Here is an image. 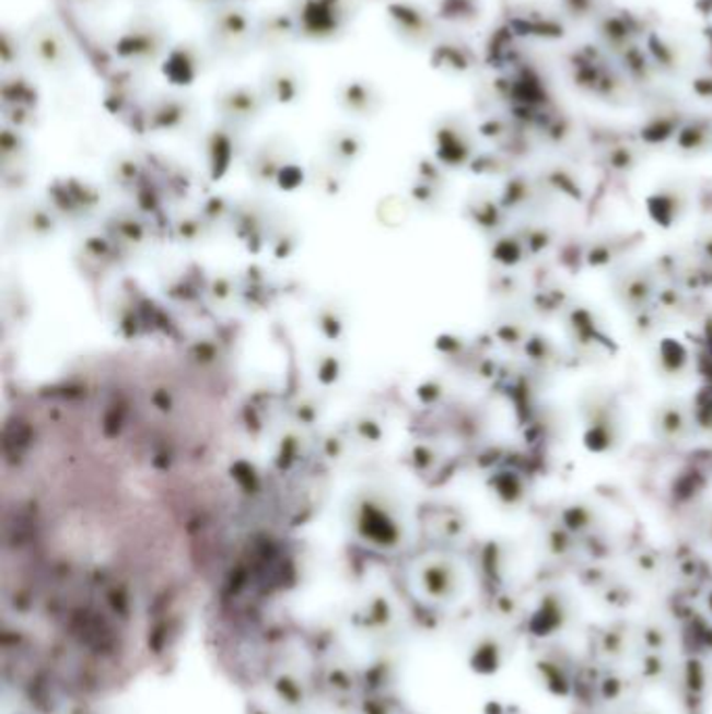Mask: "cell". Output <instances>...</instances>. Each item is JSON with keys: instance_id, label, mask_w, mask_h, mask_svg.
<instances>
[{"instance_id": "obj_21", "label": "cell", "mask_w": 712, "mask_h": 714, "mask_svg": "<svg viewBox=\"0 0 712 714\" xmlns=\"http://www.w3.org/2000/svg\"><path fill=\"white\" fill-rule=\"evenodd\" d=\"M707 487H709L707 475H702L698 468H686L677 472V477L673 479V483L668 487V498L675 500L677 504H689V502L696 504L707 495Z\"/></svg>"}, {"instance_id": "obj_4", "label": "cell", "mask_w": 712, "mask_h": 714, "mask_svg": "<svg viewBox=\"0 0 712 714\" xmlns=\"http://www.w3.org/2000/svg\"><path fill=\"white\" fill-rule=\"evenodd\" d=\"M289 7L297 20L299 38L312 43L337 40L355 15V0H293Z\"/></svg>"}, {"instance_id": "obj_29", "label": "cell", "mask_w": 712, "mask_h": 714, "mask_svg": "<svg viewBox=\"0 0 712 714\" xmlns=\"http://www.w3.org/2000/svg\"><path fill=\"white\" fill-rule=\"evenodd\" d=\"M693 254L712 268V229L702 232L693 243Z\"/></svg>"}, {"instance_id": "obj_9", "label": "cell", "mask_w": 712, "mask_h": 714, "mask_svg": "<svg viewBox=\"0 0 712 714\" xmlns=\"http://www.w3.org/2000/svg\"><path fill=\"white\" fill-rule=\"evenodd\" d=\"M270 101L264 91L252 84H230L215 93V112L230 126H243L261 116Z\"/></svg>"}, {"instance_id": "obj_27", "label": "cell", "mask_w": 712, "mask_h": 714, "mask_svg": "<svg viewBox=\"0 0 712 714\" xmlns=\"http://www.w3.org/2000/svg\"><path fill=\"white\" fill-rule=\"evenodd\" d=\"M533 330L528 328V324L525 323V320H505V323L500 324L498 326V330H495V337L504 343V346L507 347H518V349H523V346L527 343L528 335H530Z\"/></svg>"}, {"instance_id": "obj_32", "label": "cell", "mask_w": 712, "mask_h": 714, "mask_svg": "<svg viewBox=\"0 0 712 714\" xmlns=\"http://www.w3.org/2000/svg\"><path fill=\"white\" fill-rule=\"evenodd\" d=\"M73 2H80V4H96L98 0H73Z\"/></svg>"}, {"instance_id": "obj_25", "label": "cell", "mask_w": 712, "mask_h": 714, "mask_svg": "<svg viewBox=\"0 0 712 714\" xmlns=\"http://www.w3.org/2000/svg\"><path fill=\"white\" fill-rule=\"evenodd\" d=\"M597 510L585 502H571L560 510V527L573 532L583 535L596 529Z\"/></svg>"}, {"instance_id": "obj_22", "label": "cell", "mask_w": 712, "mask_h": 714, "mask_svg": "<svg viewBox=\"0 0 712 714\" xmlns=\"http://www.w3.org/2000/svg\"><path fill=\"white\" fill-rule=\"evenodd\" d=\"M491 255L505 270H512V268L525 264L530 257L527 245L518 232H504V234L495 236Z\"/></svg>"}, {"instance_id": "obj_20", "label": "cell", "mask_w": 712, "mask_h": 714, "mask_svg": "<svg viewBox=\"0 0 712 714\" xmlns=\"http://www.w3.org/2000/svg\"><path fill=\"white\" fill-rule=\"evenodd\" d=\"M491 491L504 506H521L528 498L527 477L521 470L505 468L491 475Z\"/></svg>"}, {"instance_id": "obj_33", "label": "cell", "mask_w": 712, "mask_h": 714, "mask_svg": "<svg viewBox=\"0 0 712 714\" xmlns=\"http://www.w3.org/2000/svg\"><path fill=\"white\" fill-rule=\"evenodd\" d=\"M232 2H243V4H245V2H247V0H232Z\"/></svg>"}, {"instance_id": "obj_13", "label": "cell", "mask_w": 712, "mask_h": 714, "mask_svg": "<svg viewBox=\"0 0 712 714\" xmlns=\"http://www.w3.org/2000/svg\"><path fill=\"white\" fill-rule=\"evenodd\" d=\"M337 105L345 114L355 117H370L381 112L383 93L374 80L349 78L337 86Z\"/></svg>"}, {"instance_id": "obj_14", "label": "cell", "mask_w": 712, "mask_h": 714, "mask_svg": "<svg viewBox=\"0 0 712 714\" xmlns=\"http://www.w3.org/2000/svg\"><path fill=\"white\" fill-rule=\"evenodd\" d=\"M638 247L635 234L610 232L587 241L585 249V268L587 270H606L622 264V259Z\"/></svg>"}, {"instance_id": "obj_7", "label": "cell", "mask_w": 712, "mask_h": 714, "mask_svg": "<svg viewBox=\"0 0 712 714\" xmlns=\"http://www.w3.org/2000/svg\"><path fill=\"white\" fill-rule=\"evenodd\" d=\"M652 437L665 445H679L693 437L696 422L691 401L684 397H666L650 415Z\"/></svg>"}, {"instance_id": "obj_16", "label": "cell", "mask_w": 712, "mask_h": 714, "mask_svg": "<svg viewBox=\"0 0 712 714\" xmlns=\"http://www.w3.org/2000/svg\"><path fill=\"white\" fill-rule=\"evenodd\" d=\"M390 27L406 45H422L431 34L429 13L408 0H397L387 7Z\"/></svg>"}, {"instance_id": "obj_2", "label": "cell", "mask_w": 712, "mask_h": 714, "mask_svg": "<svg viewBox=\"0 0 712 714\" xmlns=\"http://www.w3.org/2000/svg\"><path fill=\"white\" fill-rule=\"evenodd\" d=\"M172 47L170 27L149 13L135 15L119 30L114 43L115 57L130 70H144L149 66L163 63Z\"/></svg>"}, {"instance_id": "obj_18", "label": "cell", "mask_w": 712, "mask_h": 714, "mask_svg": "<svg viewBox=\"0 0 712 714\" xmlns=\"http://www.w3.org/2000/svg\"><path fill=\"white\" fill-rule=\"evenodd\" d=\"M564 323H567V330H569L571 339L579 341L581 346H606V341H608L602 324L596 320V314H592L583 305H571L564 312Z\"/></svg>"}, {"instance_id": "obj_23", "label": "cell", "mask_w": 712, "mask_h": 714, "mask_svg": "<svg viewBox=\"0 0 712 714\" xmlns=\"http://www.w3.org/2000/svg\"><path fill=\"white\" fill-rule=\"evenodd\" d=\"M530 305H533L530 309L537 312L539 316L553 318V316L564 314V312L571 307V295H569L562 286H556V284H544L541 289H537V291L533 293Z\"/></svg>"}, {"instance_id": "obj_15", "label": "cell", "mask_w": 712, "mask_h": 714, "mask_svg": "<svg viewBox=\"0 0 712 714\" xmlns=\"http://www.w3.org/2000/svg\"><path fill=\"white\" fill-rule=\"evenodd\" d=\"M297 38V20L291 7L270 9L257 15V48L276 50V48L289 47Z\"/></svg>"}, {"instance_id": "obj_31", "label": "cell", "mask_w": 712, "mask_h": 714, "mask_svg": "<svg viewBox=\"0 0 712 714\" xmlns=\"http://www.w3.org/2000/svg\"><path fill=\"white\" fill-rule=\"evenodd\" d=\"M707 530H709V539H712V507L709 510V516H707Z\"/></svg>"}, {"instance_id": "obj_19", "label": "cell", "mask_w": 712, "mask_h": 714, "mask_svg": "<svg viewBox=\"0 0 712 714\" xmlns=\"http://www.w3.org/2000/svg\"><path fill=\"white\" fill-rule=\"evenodd\" d=\"M523 355L527 360L530 368L539 370V372H550V370L560 366L562 362V351L560 346L539 330H533L528 335L527 343L523 346Z\"/></svg>"}, {"instance_id": "obj_28", "label": "cell", "mask_w": 712, "mask_h": 714, "mask_svg": "<svg viewBox=\"0 0 712 714\" xmlns=\"http://www.w3.org/2000/svg\"><path fill=\"white\" fill-rule=\"evenodd\" d=\"M691 410H693L696 431L712 433V393L700 395L696 401L691 399Z\"/></svg>"}, {"instance_id": "obj_11", "label": "cell", "mask_w": 712, "mask_h": 714, "mask_svg": "<svg viewBox=\"0 0 712 714\" xmlns=\"http://www.w3.org/2000/svg\"><path fill=\"white\" fill-rule=\"evenodd\" d=\"M689 192L679 186H665L647 195L645 199V213L647 220L661 229V231H673L684 224L688 218Z\"/></svg>"}, {"instance_id": "obj_6", "label": "cell", "mask_w": 712, "mask_h": 714, "mask_svg": "<svg viewBox=\"0 0 712 714\" xmlns=\"http://www.w3.org/2000/svg\"><path fill=\"white\" fill-rule=\"evenodd\" d=\"M663 289V278L652 264L647 266H625L612 278V295L620 307L629 314L642 312L654 305Z\"/></svg>"}, {"instance_id": "obj_17", "label": "cell", "mask_w": 712, "mask_h": 714, "mask_svg": "<svg viewBox=\"0 0 712 714\" xmlns=\"http://www.w3.org/2000/svg\"><path fill=\"white\" fill-rule=\"evenodd\" d=\"M656 372L666 381H684L691 370V353L688 346L675 337H663L654 353Z\"/></svg>"}, {"instance_id": "obj_30", "label": "cell", "mask_w": 712, "mask_h": 714, "mask_svg": "<svg viewBox=\"0 0 712 714\" xmlns=\"http://www.w3.org/2000/svg\"><path fill=\"white\" fill-rule=\"evenodd\" d=\"M190 4H195V7H199V9H207L209 13L215 9V7H220L222 2H226V0H188Z\"/></svg>"}, {"instance_id": "obj_24", "label": "cell", "mask_w": 712, "mask_h": 714, "mask_svg": "<svg viewBox=\"0 0 712 714\" xmlns=\"http://www.w3.org/2000/svg\"><path fill=\"white\" fill-rule=\"evenodd\" d=\"M516 232L523 236L530 257L550 254L551 249L558 247V243H560L556 229L546 222H527Z\"/></svg>"}, {"instance_id": "obj_3", "label": "cell", "mask_w": 712, "mask_h": 714, "mask_svg": "<svg viewBox=\"0 0 712 714\" xmlns=\"http://www.w3.org/2000/svg\"><path fill=\"white\" fill-rule=\"evenodd\" d=\"M207 47L222 59L247 55L257 48V17L243 2H222L207 17Z\"/></svg>"}, {"instance_id": "obj_1", "label": "cell", "mask_w": 712, "mask_h": 714, "mask_svg": "<svg viewBox=\"0 0 712 714\" xmlns=\"http://www.w3.org/2000/svg\"><path fill=\"white\" fill-rule=\"evenodd\" d=\"M579 438L590 456H612L629 437L627 410L610 387H592L576 401Z\"/></svg>"}, {"instance_id": "obj_12", "label": "cell", "mask_w": 712, "mask_h": 714, "mask_svg": "<svg viewBox=\"0 0 712 714\" xmlns=\"http://www.w3.org/2000/svg\"><path fill=\"white\" fill-rule=\"evenodd\" d=\"M195 117V101L183 93L155 94L147 103V121L153 130L183 128Z\"/></svg>"}, {"instance_id": "obj_10", "label": "cell", "mask_w": 712, "mask_h": 714, "mask_svg": "<svg viewBox=\"0 0 712 714\" xmlns=\"http://www.w3.org/2000/svg\"><path fill=\"white\" fill-rule=\"evenodd\" d=\"M305 71L299 68V63L289 59L270 63L259 80V89L264 91L266 98L276 105L295 103L305 93Z\"/></svg>"}, {"instance_id": "obj_26", "label": "cell", "mask_w": 712, "mask_h": 714, "mask_svg": "<svg viewBox=\"0 0 712 714\" xmlns=\"http://www.w3.org/2000/svg\"><path fill=\"white\" fill-rule=\"evenodd\" d=\"M500 201L507 211H527L537 201V188L523 180H512L505 186Z\"/></svg>"}, {"instance_id": "obj_8", "label": "cell", "mask_w": 712, "mask_h": 714, "mask_svg": "<svg viewBox=\"0 0 712 714\" xmlns=\"http://www.w3.org/2000/svg\"><path fill=\"white\" fill-rule=\"evenodd\" d=\"M209 61H211V50L207 45L201 47L195 40H184L170 48V52L161 63V70L172 86L186 89L206 75Z\"/></svg>"}, {"instance_id": "obj_5", "label": "cell", "mask_w": 712, "mask_h": 714, "mask_svg": "<svg viewBox=\"0 0 712 714\" xmlns=\"http://www.w3.org/2000/svg\"><path fill=\"white\" fill-rule=\"evenodd\" d=\"M25 55L46 73H63L73 66V45L68 32L52 17H40L23 36Z\"/></svg>"}]
</instances>
